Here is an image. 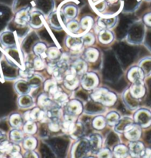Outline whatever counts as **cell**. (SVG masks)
Wrapping results in <instances>:
<instances>
[{"instance_id": "e0dca14e", "label": "cell", "mask_w": 151, "mask_h": 158, "mask_svg": "<svg viewBox=\"0 0 151 158\" xmlns=\"http://www.w3.org/2000/svg\"><path fill=\"white\" fill-rule=\"evenodd\" d=\"M129 153L131 157H144L145 153V145L140 141H133L129 144Z\"/></svg>"}, {"instance_id": "db71d44e", "label": "cell", "mask_w": 151, "mask_h": 158, "mask_svg": "<svg viewBox=\"0 0 151 158\" xmlns=\"http://www.w3.org/2000/svg\"><path fill=\"white\" fill-rule=\"evenodd\" d=\"M8 139L7 138V136L4 133V131H2L0 129V145H2L5 142V141H7Z\"/></svg>"}, {"instance_id": "4fadbf2b", "label": "cell", "mask_w": 151, "mask_h": 158, "mask_svg": "<svg viewBox=\"0 0 151 158\" xmlns=\"http://www.w3.org/2000/svg\"><path fill=\"white\" fill-rule=\"evenodd\" d=\"M63 83L67 89L69 90H75L78 87L79 84H80V81L78 76L69 70L64 76Z\"/></svg>"}, {"instance_id": "603a6c76", "label": "cell", "mask_w": 151, "mask_h": 158, "mask_svg": "<svg viewBox=\"0 0 151 158\" xmlns=\"http://www.w3.org/2000/svg\"><path fill=\"white\" fill-rule=\"evenodd\" d=\"M47 114L46 110L37 106L30 110V119L35 122H44L47 119Z\"/></svg>"}, {"instance_id": "7a4b0ae2", "label": "cell", "mask_w": 151, "mask_h": 158, "mask_svg": "<svg viewBox=\"0 0 151 158\" xmlns=\"http://www.w3.org/2000/svg\"><path fill=\"white\" fill-rule=\"evenodd\" d=\"M91 98L96 103L106 106H111L116 102L117 95L105 87H97L93 89L91 94Z\"/></svg>"}, {"instance_id": "f546056e", "label": "cell", "mask_w": 151, "mask_h": 158, "mask_svg": "<svg viewBox=\"0 0 151 158\" xmlns=\"http://www.w3.org/2000/svg\"><path fill=\"white\" fill-rule=\"evenodd\" d=\"M80 25L81 31L84 33L89 32L94 26V19L92 16L86 15L81 18L80 21Z\"/></svg>"}, {"instance_id": "d590c367", "label": "cell", "mask_w": 151, "mask_h": 158, "mask_svg": "<svg viewBox=\"0 0 151 158\" xmlns=\"http://www.w3.org/2000/svg\"><path fill=\"white\" fill-rule=\"evenodd\" d=\"M62 52L57 47H50L48 48L47 51V58L51 62H57L61 58Z\"/></svg>"}, {"instance_id": "d4e9b609", "label": "cell", "mask_w": 151, "mask_h": 158, "mask_svg": "<svg viewBox=\"0 0 151 158\" xmlns=\"http://www.w3.org/2000/svg\"><path fill=\"white\" fill-rule=\"evenodd\" d=\"M24 139V132L19 128H12L8 133V140L10 142L20 144Z\"/></svg>"}, {"instance_id": "9a60e30c", "label": "cell", "mask_w": 151, "mask_h": 158, "mask_svg": "<svg viewBox=\"0 0 151 158\" xmlns=\"http://www.w3.org/2000/svg\"><path fill=\"white\" fill-rule=\"evenodd\" d=\"M76 123L77 116L66 113L63 116V121L61 122V130L66 134L70 135Z\"/></svg>"}, {"instance_id": "7c38bea8", "label": "cell", "mask_w": 151, "mask_h": 158, "mask_svg": "<svg viewBox=\"0 0 151 158\" xmlns=\"http://www.w3.org/2000/svg\"><path fill=\"white\" fill-rule=\"evenodd\" d=\"M44 16L39 10H34L30 13V17L28 25L33 29H39L44 26Z\"/></svg>"}, {"instance_id": "3957f363", "label": "cell", "mask_w": 151, "mask_h": 158, "mask_svg": "<svg viewBox=\"0 0 151 158\" xmlns=\"http://www.w3.org/2000/svg\"><path fill=\"white\" fill-rule=\"evenodd\" d=\"M79 13L78 6L76 3L72 2H67L63 4L60 7L59 14L60 19L63 22L64 24L67 23L69 21L75 19Z\"/></svg>"}, {"instance_id": "ac0fdd59", "label": "cell", "mask_w": 151, "mask_h": 158, "mask_svg": "<svg viewBox=\"0 0 151 158\" xmlns=\"http://www.w3.org/2000/svg\"><path fill=\"white\" fill-rule=\"evenodd\" d=\"M69 70L79 77L82 76L87 70V61L83 59H77L71 64Z\"/></svg>"}, {"instance_id": "d6a6232c", "label": "cell", "mask_w": 151, "mask_h": 158, "mask_svg": "<svg viewBox=\"0 0 151 158\" xmlns=\"http://www.w3.org/2000/svg\"><path fill=\"white\" fill-rule=\"evenodd\" d=\"M53 103V101L51 99L50 95L47 93H43L39 95L37 98V104L38 106L41 107V109H44L46 110L47 108H49L52 103Z\"/></svg>"}, {"instance_id": "f6af8a7d", "label": "cell", "mask_w": 151, "mask_h": 158, "mask_svg": "<svg viewBox=\"0 0 151 158\" xmlns=\"http://www.w3.org/2000/svg\"><path fill=\"white\" fill-rule=\"evenodd\" d=\"M139 66L144 71L145 76L151 74V57H146L141 60L139 63Z\"/></svg>"}, {"instance_id": "44dd1931", "label": "cell", "mask_w": 151, "mask_h": 158, "mask_svg": "<svg viewBox=\"0 0 151 158\" xmlns=\"http://www.w3.org/2000/svg\"><path fill=\"white\" fill-rule=\"evenodd\" d=\"M88 143L90 151L93 153H97L101 149L103 145V138L97 133L91 135L88 138Z\"/></svg>"}, {"instance_id": "681fc988", "label": "cell", "mask_w": 151, "mask_h": 158, "mask_svg": "<svg viewBox=\"0 0 151 158\" xmlns=\"http://www.w3.org/2000/svg\"><path fill=\"white\" fill-rule=\"evenodd\" d=\"M83 133H84V127H83V124L77 121L70 135L73 138L77 139L80 138V136H82Z\"/></svg>"}, {"instance_id": "277c9868", "label": "cell", "mask_w": 151, "mask_h": 158, "mask_svg": "<svg viewBox=\"0 0 151 158\" xmlns=\"http://www.w3.org/2000/svg\"><path fill=\"white\" fill-rule=\"evenodd\" d=\"M30 7H24L18 9L15 13L13 24L18 27H24L29 24L30 17Z\"/></svg>"}, {"instance_id": "8fae6325", "label": "cell", "mask_w": 151, "mask_h": 158, "mask_svg": "<svg viewBox=\"0 0 151 158\" xmlns=\"http://www.w3.org/2000/svg\"><path fill=\"white\" fill-rule=\"evenodd\" d=\"M117 20L116 16H100L96 24L100 31L102 29H111L117 23Z\"/></svg>"}, {"instance_id": "ee69618b", "label": "cell", "mask_w": 151, "mask_h": 158, "mask_svg": "<svg viewBox=\"0 0 151 158\" xmlns=\"http://www.w3.org/2000/svg\"><path fill=\"white\" fill-rule=\"evenodd\" d=\"M105 119H106L108 125L110 126V127H114L117 123L119 120L120 119V115L117 112L111 111L105 116Z\"/></svg>"}, {"instance_id": "6f0895ef", "label": "cell", "mask_w": 151, "mask_h": 158, "mask_svg": "<svg viewBox=\"0 0 151 158\" xmlns=\"http://www.w3.org/2000/svg\"><path fill=\"white\" fill-rule=\"evenodd\" d=\"M150 157H151V155H150Z\"/></svg>"}, {"instance_id": "f1b7e54d", "label": "cell", "mask_w": 151, "mask_h": 158, "mask_svg": "<svg viewBox=\"0 0 151 158\" xmlns=\"http://www.w3.org/2000/svg\"><path fill=\"white\" fill-rule=\"evenodd\" d=\"M34 101L29 94H26V95H19L18 98L17 99V105H18V108L22 109V110H26V109H29L33 105Z\"/></svg>"}, {"instance_id": "30bf717a", "label": "cell", "mask_w": 151, "mask_h": 158, "mask_svg": "<svg viewBox=\"0 0 151 158\" xmlns=\"http://www.w3.org/2000/svg\"><path fill=\"white\" fill-rule=\"evenodd\" d=\"M65 44L68 49L73 52L80 51L84 46L82 36L75 35H68L65 39Z\"/></svg>"}, {"instance_id": "5b68a950", "label": "cell", "mask_w": 151, "mask_h": 158, "mask_svg": "<svg viewBox=\"0 0 151 158\" xmlns=\"http://www.w3.org/2000/svg\"><path fill=\"white\" fill-rule=\"evenodd\" d=\"M135 123L141 128H147L151 125V112L147 109H140L136 111L133 115Z\"/></svg>"}, {"instance_id": "7402d4cb", "label": "cell", "mask_w": 151, "mask_h": 158, "mask_svg": "<svg viewBox=\"0 0 151 158\" xmlns=\"http://www.w3.org/2000/svg\"><path fill=\"white\" fill-rule=\"evenodd\" d=\"M140 126L134 124L131 129H129L126 132L124 133V136L130 142L139 140L141 135V129Z\"/></svg>"}, {"instance_id": "11a10c76", "label": "cell", "mask_w": 151, "mask_h": 158, "mask_svg": "<svg viewBox=\"0 0 151 158\" xmlns=\"http://www.w3.org/2000/svg\"><path fill=\"white\" fill-rule=\"evenodd\" d=\"M4 54H5V49L3 48V47L0 44V60L2 59Z\"/></svg>"}, {"instance_id": "5bb4252c", "label": "cell", "mask_w": 151, "mask_h": 158, "mask_svg": "<svg viewBox=\"0 0 151 158\" xmlns=\"http://www.w3.org/2000/svg\"><path fill=\"white\" fill-rule=\"evenodd\" d=\"M145 74L139 66H135L129 69L127 73V78L132 84L142 82Z\"/></svg>"}, {"instance_id": "f5cc1de1", "label": "cell", "mask_w": 151, "mask_h": 158, "mask_svg": "<svg viewBox=\"0 0 151 158\" xmlns=\"http://www.w3.org/2000/svg\"><path fill=\"white\" fill-rule=\"evenodd\" d=\"M23 156L25 157H39V155H38L36 152H34V150L27 151Z\"/></svg>"}, {"instance_id": "2e32d148", "label": "cell", "mask_w": 151, "mask_h": 158, "mask_svg": "<svg viewBox=\"0 0 151 158\" xmlns=\"http://www.w3.org/2000/svg\"><path fill=\"white\" fill-rule=\"evenodd\" d=\"M134 124L135 122L133 120V118L129 117L120 118L117 123L114 126V129L117 133H120V134L123 133L124 134L128 129H131Z\"/></svg>"}, {"instance_id": "1f68e13d", "label": "cell", "mask_w": 151, "mask_h": 158, "mask_svg": "<svg viewBox=\"0 0 151 158\" xmlns=\"http://www.w3.org/2000/svg\"><path fill=\"white\" fill-rule=\"evenodd\" d=\"M33 64L30 62H24V66L18 69V76L24 79H30L34 76Z\"/></svg>"}, {"instance_id": "52a82bcc", "label": "cell", "mask_w": 151, "mask_h": 158, "mask_svg": "<svg viewBox=\"0 0 151 158\" xmlns=\"http://www.w3.org/2000/svg\"><path fill=\"white\" fill-rule=\"evenodd\" d=\"M80 84L86 90L94 89L99 84V77L94 73H86L81 76Z\"/></svg>"}, {"instance_id": "f35d334b", "label": "cell", "mask_w": 151, "mask_h": 158, "mask_svg": "<svg viewBox=\"0 0 151 158\" xmlns=\"http://www.w3.org/2000/svg\"><path fill=\"white\" fill-rule=\"evenodd\" d=\"M22 130H23L24 134L26 135H35L38 131L36 123L35 121H33V120H27V121H25L23 127H22Z\"/></svg>"}, {"instance_id": "b9f144b4", "label": "cell", "mask_w": 151, "mask_h": 158, "mask_svg": "<svg viewBox=\"0 0 151 158\" xmlns=\"http://www.w3.org/2000/svg\"><path fill=\"white\" fill-rule=\"evenodd\" d=\"M22 143L24 149L26 151H29V150H34L37 147L38 141L35 138H33L32 136H28L27 138H24Z\"/></svg>"}, {"instance_id": "d6986e66", "label": "cell", "mask_w": 151, "mask_h": 158, "mask_svg": "<svg viewBox=\"0 0 151 158\" xmlns=\"http://www.w3.org/2000/svg\"><path fill=\"white\" fill-rule=\"evenodd\" d=\"M14 90L18 95H26L29 94L32 90L33 86L31 85L29 81L27 79H19L16 81L14 84Z\"/></svg>"}, {"instance_id": "9c48e42d", "label": "cell", "mask_w": 151, "mask_h": 158, "mask_svg": "<svg viewBox=\"0 0 151 158\" xmlns=\"http://www.w3.org/2000/svg\"><path fill=\"white\" fill-rule=\"evenodd\" d=\"M84 104L80 100L72 99L69 101L65 104L66 113L74 116H79L84 111Z\"/></svg>"}, {"instance_id": "60d3db41", "label": "cell", "mask_w": 151, "mask_h": 158, "mask_svg": "<svg viewBox=\"0 0 151 158\" xmlns=\"http://www.w3.org/2000/svg\"><path fill=\"white\" fill-rule=\"evenodd\" d=\"M92 124L93 129H96V130H102L107 125L106 119L104 116L97 115L93 118Z\"/></svg>"}, {"instance_id": "816d5d0a", "label": "cell", "mask_w": 151, "mask_h": 158, "mask_svg": "<svg viewBox=\"0 0 151 158\" xmlns=\"http://www.w3.org/2000/svg\"><path fill=\"white\" fill-rule=\"evenodd\" d=\"M142 22L145 26L151 28V12L147 13L143 16Z\"/></svg>"}, {"instance_id": "f907efd6", "label": "cell", "mask_w": 151, "mask_h": 158, "mask_svg": "<svg viewBox=\"0 0 151 158\" xmlns=\"http://www.w3.org/2000/svg\"><path fill=\"white\" fill-rule=\"evenodd\" d=\"M97 157H112L114 156L113 152L109 148H102L97 153Z\"/></svg>"}, {"instance_id": "ab89813d", "label": "cell", "mask_w": 151, "mask_h": 158, "mask_svg": "<svg viewBox=\"0 0 151 158\" xmlns=\"http://www.w3.org/2000/svg\"><path fill=\"white\" fill-rule=\"evenodd\" d=\"M122 98H123L124 103H125V105L128 106V109L134 110V109L137 108V106H138V100L133 98L131 96V94L129 93V90L127 89L124 92Z\"/></svg>"}, {"instance_id": "4316f807", "label": "cell", "mask_w": 151, "mask_h": 158, "mask_svg": "<svg viewBox=\"0 0 151 158\" xmlns=\"http://www.w3.org/2000/svg\"><path fill=\"white\" fill-rule=\"evenodd\" d=\"M37 10H39L43 14H51L53 11V0H35Z\"/></svg>"}, {"instance_id": "83f0119b", "label": "cell", "mask_w": 151, "mask_h": 158, "mask_svg": "<svg viewBox=\"0 0 151 158\" xmlns=\"http://www.w3.org/2000/svg\"><path fill=\"white\" fill-rule=\"evenodd\" d=\"M44 90L52 98L53 95L60 89L58 86V82L54 78L48 79L44 82Z\"/></svg>"}, {"instance_id": "bcb514c9", "label": "cell", "mask_w": 151, "mask_h": 158, "mask_svg": "<svg viewBox=\"0 0 151 158\" xmlns=\"http://www.w3.org/2000/svg\"><path fill=\"white\" fill-rule=\"evenodd\" d=\"M44 58H41L40 56H35L34 58L33 61V67L34 70L39 71L44 69L47 67L46 62L44 61Z\"/></svg>"}, {"instance_id": "6da1fadb", "label": "cell", "mask_w": 151, "mask_h": 158, "mask_svg": "<svg viewBox=\"0 0 151 158\" xmlns=\"http://www.w3.org/2000/svg\"><path fill=\"white\" fill-rule=\"evenodd\" d=\"M90 5L100 16H116L122 8V0H88Z\"/></svg>"}, {"instance_id": "c3c4849f", "label": "cell", "mask_w": 151, "mask_h": 158, "mask_svg": "<svg viewBox=\"0 0 151 158\" xmlns=\"http://www.w3.org/2000/svg\"><path fill=\"white\" fill-rule=\"evenodd\" d=\"M48 127L52 132H57L61 129V122L60 119H50Z\"/></svg>"}, {"instance_id": "836d02e7", "label": "cell", "mask_w": 151, "mask_h": 158, "mask_svg": "<svg viewBox=\"0 0 151 158\" xmlns=\"http://www.w3.org/2000/svg\"><path fill=\"white\" fill-rule=\"evenodd\" d=\"M84 59L87 62L94 63L98 59L100 56V51L95 48H88L84 51Z\"/></svg>"}, {"instance_id": "7dc6e473", "label": "cell", "mask_w": 151, "mask_h": 158, "mask_svg": "<svg viewBox=\"0 0 151 158\" xmlns=\"http://www.w3.org/2000/svg\"><path fill=\"white\" fill-rule=\"evenodd\" d=\"M83 41H84V46H88L90 47L92 45H93L95 42V35H94V33H91V32H87V33H84L82 35Z\"/></svg>"}, {"instance_id": "484cf974", "label": "cell", "mask_w": 151, "mask_h": 158, "mask_svg": "<svg viewBox=\"0 0 151 158\" xmlns=\"http://www.w3.org/2000/svg\"><path fill=\"white\" fill-rule=\"evenodd\" d=\"M24 119L18 112H13L8 116V123L11 128H22L24 123Z\"/></svg>"}, {"instance_id": "cb8c5ba5", "label": "cell", "mask_w": 151, "mask_h": 158, "mask_svg": "<svg viewBox=\"0 0 151 158\" xmlns=\"http://www.w3.org/2000/svg\"><path fill=\"white\" fill-rule=\"evenodd\" d=\"M97 39L103 44H109L114 40V34L110 29H102L99 31Z\"/></svg>"}, {"instance_id": "ba28073f", "label": "cell", "mask_w": 151, "mask_h": 158, "mask_svg": "<svg viewBox=\"0 0 151 158\" xmlns=\"http://www.w3.org/2000/svg\"><path fill=\"white\" fill-rule=\"evenodd\" d=\"M5 152V155L10 157H22L23 155L21 154V147L19 144L10 142L7 140L4 143L0 145Z\"/></svg>"}, {"instance_id": "e575fe53", "label": "cell", "mask_w": 151, "mask_h": 158, "mask_svg": "<svg viewBox=\"0 0 151 158\" xmlns=\"http://www.w3.org/2000/svg\"><path fill=\"white\" fill-rule=\"evenodd\" d=\"M47 44L43 41H39L36 42L33 47V52L35 56H40L41 58L46 59L47 58Z\"/></svg>"}, {"instance_id": "ffe728a7", "label": "cell", "mask_w": 151, "mask_h": 158, "mask_svg": "<svg viewBox=\"0 0 151 158\" xmlns=\"http://www.w3.org/2000/svg\"><path fill=\"white\" fill-rule=\"evenodd\" d=\"M128 90H129V93L131 96L138 101L142 98L146 93V88H145L144 81L132 84L131 86Z\"/></svg>"}, {"instance_id": "9f6ffc18", "label": "cell", "mask_w": 151, "mask_h": 158, "mask_svg": "<svg viewBox=\"0 0 151 158\" xmlns=\"http://www.w3.org/2000/svg\"><path fill=\"white\" fill-rule=\"evenodd\" d=\"M6 157V155H5V152H4L3 148H2L1 146H0V157Z\"/></svg>"}, {"instance_id": "4dcf8cb0", "label": "cell", "mask_w": 151, "mask_h": 158, "mask_svg": "<svg viewBox=\"0 0 151 158\" xmlns=\"http://www.w3.org/2000/svg\"><path fill=\"white\" fill-rule=\"evenodd\" d=\"M60 19L58 17L57 10L52 11L51 14H50L48 17V22L52 29L55 30V31H60L63 29Z\"/></svg>"}, {"instance_id": "8992f818", "label": "cell", "mask_w": 151, "mask_h": 158, "mask_svg": "<svg viewBox=\"0 0 151 158\" xmlns=\"http://www.w3.org/2000/svg\"><path fill=\"white\" fill-rule=\"evenodd\" d=\"M17 34L14 31L6 30L0 33V44L4 49L17 47Z\"/></svg>"}, {"instance_id": "8d00e7d4", "label": "cell", "mask_w": 151, "mask_h": 158, "mask_svg": "<svg viewBox=\"0 0 151 158\" xmlns=\"http://www.w3.org/2000/svg\"><path fill=\"white\" fill-rule=\"evenodd\" d=\"M65 27L67 31L71 35H77L80 31H81L80 22H78L76 19H72L67 22L65 24Z\"/></svg>"}, {"instance_id": "7bdbcfd3", "label": "cell", "mask_w": 151, "mask_h": 158, "mask_svg": "<svg viewBox=\"0 0 151 158\" xmlns=\"http://www.w3.org/2000/svg\"><path fill=\"white\" fill-rule=\"evenodd\" d=\"M51 99L59 106H63V105L65 106L66 103L69 101H68V95L66 93H64L63 92H62L60 89L51 98Z\"/></svg>"}, {"instance_id": "74e56055", "label": "cell", "mask_w": 151, "mask_h": 158, "mask_svg": "<svg viewBox=\"0 0 151 158\" xmlns=\"http://www.w3.org/2000/svg\"><path fill=\"white\" fill-rule=\"evenodd\" d=\"M113 154L116 157H127L130 155L129 148L124 144L116 145L113 149Z\"/></svg>"}]
</instances>
